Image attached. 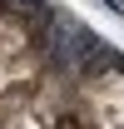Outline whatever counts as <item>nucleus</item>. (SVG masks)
<instances>
[{"label": "nucleus", "mask_w": 124, "mask_h": 129, "mask_svg": "<svg viewBox=\"0 0 124 129\" xmlns=\"http://www.w3.org/2000/svg\"><path fill=\"white\" fill-rule=\"evenodd\" d=\"M114 5H119V10H124V0H114Z\"/></svg>", "instance_id": "obj_2"}, {"label": "nucleus", "mask_w": 124, "mask_h": 129, "mask_svg": "<svg viewBox=\"0 0 124 129\" xmlns=\"http://www.w3.org/2000/svg\"><path fill=\"white\" fill-rule=\"evenodd\" d=\"M0 129H124V50L50 0H0Z\"/></svg>", "instance_id": "obj_1"}]
</instances>
